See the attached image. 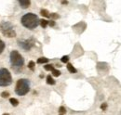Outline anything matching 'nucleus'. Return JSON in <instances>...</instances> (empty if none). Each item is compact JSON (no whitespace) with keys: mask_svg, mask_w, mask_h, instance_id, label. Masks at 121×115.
I'll return each mask as SVG.
<instances>
[{"mask_svg":"<svg viewBox=\"0 0 121 115\" xmlns=\"http://www.w3.org/2000/svg\"><path fill=\"white\" fill-rule=\"evenodd\" d=\"M67 70H68V72H71V73H76L77 72V70H76V68L71 64V63H67Z\"/></svg>","mask_w":121,"mask_h":115,"instance_id":"nucleus-8","label":"nucleus"},{"mask_svg":"<svg viewBox=\"0 0 121 115\" xmlns=\"http://www.w3.org/2000/svg\"><path fill=\"white\" fill-rule=\"evenodd\" d=\"M19 4H20V6H21L22 8H27L30 7L31 1L30 0H20V1H19Z\"/></svg>","mask_w":121,"mask_h":115,"instance_id":"nucleus-7","label":"nucleus"},{"mask_svg":"<svg viewBox=\"0 0 121 115\" xmlns=\"http://www.w3.org/2000/svg\"><path fill=\"white\" fill-rule=\"evenodd\" d=\"M106 108H107V104H106V103H104V104L101 105V109H102L103 111H105Z\"/></svg>","mask_w":121,"mask_h":115,"instance_id":"nucleus-22","label":"nucleus"},{"mask_svg":"<svg viewBox=\"0 0 121 115\" xmlns=\"http://www.w3.org/2000/svg\"><path fill=\"white\" fill-rule=\"evenodd\" d=\"M48 25H49L50 27H53V26L55 25V21H48Z\"/></svg>","mask_w":121,"mask_h":115,"instance_id":"nucleus-23","label":"nucleus"},{"mask_svg":"<svg viewBox=\"0 0 121 115\" xmlns=\"http://www.w3.org/2000/svg\"><path fill=\"white\" fill-rule=\"evenodd\" d=\"M50 17H51L53 20H56V19H59V18H60V16L57 14V13H51V14H50Z\"/></svg>","mask_w":121,"mask_h":115,"instance_id":"nucleus-21","label":"nucleus"},{"mask_svg":"<svg viewBox=\"0 0 121 115\" xmlns=\"http://www.w3.org/2000/svg\"><path fill=\"white\" fill-rule=\"evenodd\" d=\"M0 31L6 37L13 38L16 36V32L13 29V25L9 21H2L0 23Z\"/></svg>","mask_w":121,"mask_h":115,"instance_id":"nucleus-3","label":"nucleus"},{"mask_svg":"<svg viewBox=\"0 0 121 115\" xmlns=\"http://www.w3.org/2000/svg\"><path fill=\"white\" fill-rule=\"evenodd\" d=\"M30 91V82L27 79H19L16 83L15 93L18 96H24Z\"/></svg>","mask_w":121,"mask_h":115,"instance_id":"nucleus-2","label":"nucleus"},{"mask_svg":"<svg viewBox=\"0 0 121 115\" xmlns=\"http://www.w3.org/2000/svg\"><path fill=\"white\" fill-rule=\"evenodd\" d=\"M10 63L14 68H22L24 64V59L22 56L19 53V51L17 50H12L10 52Z\"/></svg>","mask_w":121,"mask_h":115,"instance_id":"nucleus-4","label":"nucleus"},{"mask_svg":"<svg viewBox=\"0 0 121 115\" xmlns=\"http://www.w3.org/2000/svg\"><path fill=\"white\" fill-rule=\"evenodd\" d=\"M44 68H45L46 71H53L54 70V67H53V65H51V64H47L44 66Z\"/></svg>","mask_w":121,"mask_h":115,"instance_id":"nucleus-15","label":"nucleus"},{"mask_svg":"<svg viewBox=\"0 0 121 115\" xmlns=\"http://www.w3.org/2000/svg\"><path fill=\"white\" fill-rule=\"evenodd\" d=\"M22 24L27 29H33L36 28L39 24V19L38 17L34 13H26L25 15H23L22 17Z\"/></svg>","mask_w":121,"mask_h":115,"instance_id":"nucleus-1","label":"nucleus"},{"mask_svg":"<svg viewBox=\"0 0 121 115\" xmlns=\"http://www.w3.org/2000/svg\"><path fill=\"white\" fill-rule=\"evenodd\" d=\"M40 14L42 15L43 17H46V18H49L50 17V14H49L48 10H47V9H41L40 10Z\"/></svg>","mask_w":121,"mask_h":115,"instance_id":"nucleus-10","label":"nucleus"},{"mask_svg":"<svg viewBox=\"0 0 121 115\" xmlns=\"http://www.w3.org/2000/svg\"><path fill=\"white\" fill-rule=\"evenodd\" d=\"M59 112H60V114H64V113H66V109L63 107V106H60V108H59Z\"/></svg>","mask_w":121,"mask_h":115,"instance_id":"nucleus-19","label":"nucleus"},{"mask_svg":"<svg viewBox=\"0 0 121 115\" xmlns=\"http://www.w3.org/2000/svg\"><path fill=\"white\" fill-rule=\"evenodd\" d=\"M60 61H61L62 63H68V61H69V57H68V56H63V57L60 58Z\"/></svg>","mask_w":121,"mask_h":115,"instance_id":"nucleus-17","label":"nucleus"},{"mask_svg":"<svg viewBox=\"0 0 121 115\" xmlns=\"http://www.w3.org/2000/svg\"><path fill=\"white\" fill-rule=\"evenodd\" d=\"M4 49H5V43L0 39V54L4 51Z\"/></svg>","mask_w":121,"mask_h":115,"instance_id":"nucleus-18","label":"nucleus"},{"mask_svg":"<svg viewBox=\"0 0 121 115\" xmlns=\"http://www.w3.org/2000/svg\"><path fill=\"white\" fill-rule=\"evenodd\" d=\"M9 93L8 91H4V92H2V93H1V97H2V98H4V99L9 98Z\"/></svg>","mask_w":121,"mask_h":115,"instance_id":"nucleus-20","label":"nucleus"},{"mask_svg":"<svg viewBox=\"0 0 121 115\" xmlns=\"http://www.w3.org/2000/svg\"><path fill=\"white\" fill-rule=\"evenodd\" d=\"M35 63L33 60L29 61V63H28V68L30 69L31 71H35Z\"/></svg>","mask_w":121,"mask_h":115,"instance_id":"nucleus-14","label":"nucleus"},{"mask_svg":"<svg viewBox=\"0 0 121 115\" xmlns=\"http://www.w3.org/2000/svg\"><path fill=\"white\" fill-rule=\"evenodd\" d=\"M47 62H48V58H39L38 59H37V63L38 64H43V63H47Z\"/></svg>","mask_w":121,"mask_h":115,"instance_id":"nucleus-11","label":"nucleus"},{"mask_svg":"<svg viewBox=\"0 0 121 115\" xmlns=\"http://www.w3.org/2000/svg\"><path fill=\"white\" fill-rule=\"evenodd\" d=\"M52 74H53V76H55V77H59L60 75V72L59 70H56V69H54L53 71H52Z\"/></svg>","mask_w":121,"mask_h":115,"instance_id":"nucleus-16","label":"nucleus"},{"mask_svg":"<svg viewBox=\"0 0 121 115\" xmlns=\"http://www.w3.org/2000/svg\"><path fill=\"white\" fill-rule=\"evenodd\" d=\"M12 84L11 73L6 68L0 69V86H9Z\"/></svg>","mask_w":121,"mask_h":115,"instance_id":"nucleus-5","label":"nucleus"},{"mask_svg":"<svg viewBox=\"0 0 121 115\" xmlns=\"http://www.w3.org/2000/svg\"><path fill=\"white\" fill-rule=\"evenodd\" d=\"M39 23H40L41 27H43V28H46V27L48 25V21L47 20H44V19L40 20V21H39Z\"/></svg>","mask_w":121,"mask_h":115,"instance_id":"nucleus-12","label":"nucleus"},{"mask_svg":"<svg viewBox=\"0 0 121 115\" xmlns=\"http://www.w3.org/2000/svg\"><path fill=\"white\" fill-rule=\"evenodd\" d=\"M19 45H21L22 48H23L24 50H30L33 47L34 43L32 42V40H24V41H19Z\"/></svg>","mask_w":121,"mask_h":115,"instance_id":"nucleus-6","label":"nucleus"},{"mask_svg":"<svg viewBox=\"0 0 121 115\" xmlns=\"http://www.w3.org/2000/svg\"><path fill=\"white\" fill-rule=\"evenodd\" d=\"M60 115H62V114H60Z\"/></svg>","mask_w":121,"mask_h":115,"instance_id":"nucleus-26","label":"nucleus"},{"mask_svg":"<svg viewBox=\"0 0 121 115\" xmlns=\"http://www.w3.org/2000/svg\"><path fill=\"white\" fill-rule=\"evenodd\" d=\"M55 81H54V79L51 77V75H48L47 76V84L48 85H50V86H54L55 85Z\"/></svg>","mask_w":121,"mask_h":115,"instance_id":"nucleus-9","label":"nucleus"},{"mask_svg":"<svg viewBox=\"0 0 121 115\" xmlns=\"http://www.w3.org/2000/svg\"><path fill=\"white\" fill-rule=\"evenodd\" d=\"M3 115H9V113H4Z\"/></svg>","mask_w":121,"mask_h":115,"instance_id":"nucleus-25","label":"nucleus"},{"mask_svg":"<svg viewBox=\"0 0 121 115\" xmlns=\"http://www.w3.org/2000/svg\"><path fill=\"white\" fill-rule=\"evenodd\" d=\"M61 4H64V5H66V4H68V2H67V1H61Z\"/></svg>","mask_w":121,"mask_h":115,"instance_id":"nucleus-24","label":"nucleus"},{"mask_svg":"<svg viewBox=\"0 0 121 115\" xmlns=\"http://www.w3.org/2000/svg\"><path fill=\"white\" fill-rule=\"evenodd\" d=\"M9 102H10L11 105L14 106V107H17V106L19 105V101H18V99H14V98L9 99Z\"/></svg>","mask_w":121,"mask_h":115,"instance_id":"nucleus-13","label":"nucleus"}]
</instances>
